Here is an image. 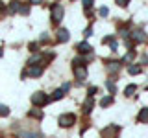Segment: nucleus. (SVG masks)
Returning <instances> with one entry per match:
<instances>
[{
  "mask_svg": "<svg viewBox=\"0 0 148 138\" xmlns=\"http://www.w3.org/2000/svg\"><path fill=\"white\" fill-rule=\"evenodd\" d=\"M63 15H65L63 6H59V4H54L52 9H50V17H52V22H54V24L61 22V20H63Z\"/></svg>",
  "mask_w": 148,
  "mask_h": 138,
  "instance_id": "f257e3e1",
  "label": "nucleus"
},
{
  "mask_svg": "<svg viewBox=\"0 0 148 138\" xmlns=\"http://www.w3.org/2000/svg\"><path fill=\"white\" fill-rule=\"evenodd\" d=\"M50 101V98L45 94V92H35L34 96H32V103L37 105V107H43V105H46Z\"/></svg>",
  "mask_w": 148,
  "mask_h": 138,
  "instance_id": "f03ea898",
  "label": "nucleus"
},
{
  "mask_svg": "<svg viewBox=\"0 0 148 138\" xmlns=\"http://www.w3.org/2000/svg\"><path fill=\"white\" fill-rule=\"evenodd\" d=\"M119 131H120L119 125H108L104 131H102V136H104V138H117Z\"/></svg>",
  "mask_w": 148,
  "mask_h": 138,
  "instance_id": "7ed1b4c3",
  "label": "nucleus"
},
{
  "mask_svg": "<svg viewBox=\"0 0 148 138\" xmlns=\"http://www.w3.org/2000/svg\"><path fill=\"white\" fill-rule=\"evenodd\" d=\"M72 123H76V116L71 112H67V114H63L61 118H59V125L61 127H71Z\"/></svg>",
  "mask_w": 148,
  "mask_h": 138,
  "instance_id": "20e7f679",
  "label": "nucleus"
},
{
  "mask_svg": "<svg viewBox=\"0 0 148 138\" xmlns=\"http://www.w3.org/2000/svg\"><path fill=\"white\" fill-rule=\"evenodd\" d=\"M28 74H30L32 77H39L41 74H43V64H32V66H30V70L22 74V77H26Z\"/></svg>",
  "mask_w": 148,
  "mask_h": 138,
  "instance_id": "39448f33",
  "label": "nucleus"
},
{
  "mask_svg": "<svg viewBox=\"0 0 148 138\" xmlns=\"http://www.w3.org/2000/svg\"><path fill=\"white\" fill-rule=\"evenodd\" d=\"M74 76H76V79H80V81H85V79H87V68H85V64H80V66H74Z\"/></svg>",
  "mask_w": 148,
  "mask_h": 138,
  "instance_id": "423d86ee",
  "label": "nucleus"
},
{
  "mask_svg": "<svg viewBox=\"0 0 148 138\" xmlns=\"http://www.w3.org/2000/svg\"><path fill=\"white\" fill-rule=\"evenodd\" d=\"M137 122H141V123H148V107L141 109V112L137 114Z\"/></svg>",
  "mask_w": 148,
  "mask_h": 138,
  "instance_id": "0eeeda50",
  "label": "nucleus"
},
{
  "mask_svg": "<svg viewBox=\"0 0 148 138\" xmlns=\"http://www.w3.org/2000/svg\"><path fill=\"white\" fill-rule=\"evenodd\" d=\"M133 39H135L137 43H145V41H146L145 31H143V30H135V31H133Z\"/></svg>",
  "mask_w": 148,
  "mask_h": 138,
  "instance_id": "6e6552de",
  "label": "nucleus"
},
{
  "mask_svg": "<svg viewBox=\"0 0 148 138\" xmlns=\"http://www.w3.org/2000/svg\"><path fill=\"white\" fill-rule=\"evenodd\" d=\"M119 70H120V63H117V61H109V63H108V72L117 74Z\"/></svg>",
  "mask_w": 148,
  "mask_h": 138,
  "instance_id": "1a4fd4ad",
  "label": "nucleus"
},
{
  "mask_svg": "<svg viewBox=\"0 0 148 138\" xmlns=\"http://www.w3.org/2000/svg\"><path fill=\"white\" fill-rule=\"evenodd\" d=\"M76 50H78L80 53H89L92 48H91V46L87 44V43H80V44H76Z\"/></svg>",
  "mask_w": 148,
  "mask_h": 138,
  "instance_id": "9d476101",
  "label": "nucleus"
},
{
  "mask_svg": "<svg viewBox=\"0 0 148 138\" xmlns=\"http://www.w3.org/2000/svg\"><path fill=\"white\" fill-rule=\"evenodd\" d=\"M92 105H95V101H92V96H89V98L85 99V103H83V112H91Z\"/></svg>",
  "mask_w": 148,
  "mask_h": 138,
  "instance_id": "9b49d317",
  "label": "nucleus"
},
{
  "mask_svg": "<svg viewBox=\"0 0 148 138\" xmlns=\"http://www.w3.org/2000/svg\"><path fill=\"white\" fill-rule=\"evenodd\" d=\"M58 41L59 43H67L69 41V31L67 30H59L58 31Z\"/></svg>",
  "mask_w": 148,
  "mask_h": 138,
  "instance_id": "f8f14e48",
  "label": "nucleus"
},
{
  "mask_svg": "<svg viewBox=\"0 0 148 138\" xmlns=\"http://www.w3.org/2000/svg\"><path fill=\"white\" fill-rule=\"evenodd\" d=\"M135 90H137V87H135V85H128V87H126V90H124V96L132 98V96L135 94Z\"/></svg>",
  "mask_w": 148,
  "mask_h": 138,
  "instance_id": "ddd939ff",
  "label": "nucleus"
},
{
  "mask_svg": "<svg viewBox=\"0 0 148 138\" xmlns=\"http://www.w3.org/2000/svg\"><path fill=\"white\" fill-rule=\"evenodd\" d=\"M9 6H11V7H9V11H11V13H17L18 9H21V6H22V4H21V2H17V0H13V2L9 4Z\"/></svg>",
  "mask_w": 148,
  "mask_h": 138,
  "instance_id": "4468645a",
  "label": "nucleus"
},
{
  "mask_svg": "<svg viewBox=\"0 0 148 138\" xmlns=\"http://www.w3.org/2000/svg\"><path fill=\"white\" fill-rule=\"evenodd\" d=\"M63 96H65V92H63L61 89H58V90H56L54 94H52V98H50V99H61Z\"/></svg>",
  "mask_w": 148,
  "mask_h": 138,
  "instance_id": "2eb2a0df",
  "label": "nucleus"
},
{
  "mask_svg": "<svg viewBox=\"0 0 148 138\" xmlns=\"http://www.w3.org/2000/svg\"><path fill=\"white\" fill-rule=\"evenodd\" d=\"M30 116H32V118H37V120H41V118H43V112H41L39 109H35V110H30Z\"/></svg>",
  "mask_w": 148,
  "mask_h": 138,
  "instance_id": "dca6fc26",
  "label": "nucleus"
},
{
  "mask_svg": "<svg viewBox=\"0 0 148 138\" xmlns=\"http://www.w3.org/2000/svg\"><path fill=\"white\" fill-rule=\"evenodd\" d=\"M128 72L132 74V76H135V74H139V72H141V68H139V66H135V64H130V66H128Z\"/></svg>",
  "mask_w": 148,
  "mask_h": 138,
  "instance_id": "f3484780",
  "label": "nucleus"
},
{
  "mask_svg": "<svg viewBox=\"0 0 148 138\" xmlns=\"http://www.w3.org/2000/svg\"><path fill=\"white\" fill-rule=\"evenodd\" d=\"M111 103H113V98H111V96H108V98H104V99L100 101L102 107H108V105H111Z\"/></svg>",
  "mask_w": 148,
  "mask_h": 138,
  "instance_id": "a211bd4d",
  "label": "nucleus"
},
{
  "mask_svg": "<svg viewBox=\"0 0 148 138\" xmlns=\"http://www.w3.org/2000/svg\"><path fill=\"white\" fill-rule=\"evenodd\" d=\"M8 114H9V109L6 105H0V116H8Z\"/></svg>",
  "mask_w": 148,
  "mask_h": 138,
  "instance_id": "6ab92c4d",
  "label": "nucleus"
},
{
  "mask_svg": "<svg viewBox=\"0 0 148 138\" xmlns=\"http://www.w3.org/2000/svg\"><path fill=\"white\" fill-rule=\"evenodd\" d=\"M18 11H21V15H28V13H30V7H28V6H21Z\"/></svg>",
  "mask_w": 148,
  "mask_h": 138,
  "instance_id": "aec40b11",
  "label": "nucleus"
},
{
  "mask_svg": "<svg viewBox=\"0 0 148 138\" xmlns=\"http://www.w3.org/2000/svg\"><path fill=\"white\" fill-rule=\"evenodd\" d=\"M115 2H117L119 6H120V7H126L128 4H130V0H115Z\"/></svg>",
  "mask_w": 148,
  "mask_h": 138,
  "instance_id": "412c9836",
  "label": "nucleus"
},
{
  "mask_svg": "<svg viewBox=\"0 0 148 138\" xmlns=\"http://www.w3.org/2000/svg\"><path fill=\"white\" fill-rule=\"evenodd\" d=\"M108 89H109L111 94H115V83L113 81H108Z\"/></svg>",
  "mask_w": 148,
  "mask_h": 138,
  "instance_id": "4be33fe9",
  "label": "nucleus"
},
{
  "mask_svg": "<svg viewBox=\"0 0 148 138\" xmlns=\"http://www.w3.org/2000/svg\"><path fill=\"white\" fill-rule=\"evenodd\" d=\"M100 15H102V17H108V15H109V9H108V7H102V9H100Z\"/></svg>",
  "mask_w": 148,
  "mask_h": 138,
  "instance_id": "5701e85b",
  "label": "nucleus"
},
{
  "mask_svg": "<svg viewBox=\"0 0 148 138\" xmlns=\"http://www.w3.org/2000/svg\"><path fill=\"white\" fill-rule=\"evenodd\" d=\"M83 6H85V9H91V6H92V0H83Z\"/></svg>",
  "mask_w": 148,
  "mask_h": 138,
  "instance_id": "b1692460",
  "label": "nucleus"
},
{
  "mask_svg": "<svg viewBox=\"0 0 148 138\" xmlns=\"http://www.w3.org/2000/svg\"><path fill=\"white\" fill-rule=\"evenodd\" d=\"M133 55H135V53H133V52H130V53L126 55V57H124V63H128V61H132V59H133Z\"/></svg>",
  "mask_w": 148,
  "mask_h": 138,
  "instance_id": "393cba45",
  "label": "nucleus"
},
{
  "mask_svg": "<svg viewBox=\"0 0 148 138\" xmlns=\"http://www.w3.org/2000/svg\"><path fill=\"white\" fill-rule=\"evenodd\" d=\"M69 89H71V85H69V83H65V85L61 87V90H63V92H69Z\"/></svg>",
  "mask_w": 148,
  "mask_h": 138,
  "instance_id": "a878e982",
  "label": "nucleus"
},
{
  "mask_svg": "<svg viewBox=\"0 0 148 138\" xmlns=\"http://www.w3.org/2000/svg\"><path fill=\"white\" fill-rule=\"evenodd\" d=\"M48 41V33H43V37H41V43H46Z\"/></svg>",
  "mask_w": 148,
  "mask_h": 138,
  "instance_id": "bb28decb",
  "label": "nucleus"
},
{
  "mask_svg": "<svg viewBox=\"0 0 148 138\" xmlns=\"http://www.w3.org/2000/svg\"><path fill=\"white\" fill-rule=\"evenodd\" d=\"M30 50H32V52H35V50H37V44L32 43V44H30Z\"/></svg>",
  "mask_w": 148,
  "mask_h": 138,
  "instance_id": "cd10ccee",
  "label": "nucleus"
},
{
  "mask_svg": "<svg viewBox=\"0 0 148 138\" xmlns=\"http://www.w3.org/2000/svg\"><path fill=\"white\" fill-rule=\"evenodd\" d=\"M95 92H96V87H91V89H89V96H92Z\"/></svg>",
  "mask_w": 148,
  "mask_h": 138,
  "instance_id": "c85d7f7f",
  "label": "nucleus"
},
{
  "mask_svg": "<svg viewBox=\"0 0 148 138\" xmlns=\"http://www.w3.org/2000/svg\"><path fill=\"white\" fill-rule=\"evenodd\" d=\"M91 31H92L91 28H87V30H85V37H91Z\"/></svg>",
  "mask_w": 148,
  "mask_h": 138,
  "instance_id": "c756f323",
  "label": "nucleus"
},
{
  "mask_svg": "<svg viewBox=\"0 0 148 138\" xmlns=\"http://www.w3.org/2000/svg\"><path fill=\"white\" fill-rule=\"evenodd\" d=\"M30 2H32V4H41L43 0H30Z\"/></svg>",
  "mask_w": 148,
  "mask_h": 138,
  "instance_id": "7c9ffc66",
  "label": "nucleus"
},
{
  "mask_svg": "<svg viewBox=\"0 0 148 138\" xmlns=\"http://www.w3.org/2000/svg\"><path fill=\"white\" fill-rule=\"evenodd\" d=\"M2 6H4V4H2V0H0V11H2Z\"/></svg>",
  "mask_w": 148,
  "mask_h": 138,
  "instance_id": "2f4dec72",
  "label": "nucleus"
},
{
  "mask_svg": "<svg viewBox=\"0 0 148 138\" xmlns=\"http://www.w3.org/2000/svg\"><path fill=\"white\" fill-rule=\"evenodd\" d=\"M146 90H148V87H146Z\"/></svg>",
  "mask_w": 148,
  "mask_h": 138,
  "instance_id": "473e14b6",
  "label": "nucleus"
}]
</instances>
